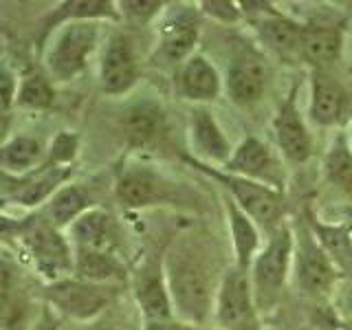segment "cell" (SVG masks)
Here are the masks:
<instances>
[{
  "mask_svg": "<svg viewBox=\"0 0 352 330\" xmlns=\"http://www.w3.org/2000/svg\"><path fill=\"white\" fill-rule=\"evenodd\" d=\"M165 284L172 297L174 315L185 324L201 328L216 311V286L207 262L187 245L174 247L165 258Z\"/></svg>",
  "mask_w": 352,
  "mask_h": 330,
  "instance_id": "1",
  "label": "cell"
},
{
  "mask_svg": "<svg viewBox=\"0 0 352 330\" xmlns=\"http://www.w3.org/2000/svg\"><path fill=\"white\" fill-rule=\"evenodd\" d=\"M295 251V234L284 223L273 231L269 245L264 247L251 264L253 302L258 308H267L280 297L286 278H289L291 260Z\"/></svg>",
  "mask_w": 352,
  "mask_h": 330,
  "instance_id": "2",
  "label": "cell"
},
{
  "mask_svg": "<svg viewBox=\"0 0 352 330\" xmlns=\"http://www.w3.org/2000/svg\"><path fill=\"white\" fill-rule=\"evenodd\" d=\"M194 165L207 176L216 179L220 185H225L231 201H234L258 227L273 234V231L282 225L280 223V218H282V192L280 190H273V187L264 183L242 179V176L229 174V172L212 170V165H207L203 161H194Z\"/></svg>",
  "mask_w": 352,
  "mask_h": 330,
  "instance_id": "3",
  "label": "cell"
},
{
  "mask_svg": "<svg viewBox=\"0 0 352 330\" xmlns=\"http://www.w3.org/2000/svg\"><path fill=\"white\" fill-rule=\"evenodd\" d=\"M97 22H66L55 36L47 53L49 73L60 82H71L82 75L97 47Z\"/></svg>",
  "mask_w": 352,
  "mask_h": 330,
  "instance_id": "4",
  "label": "cell"
},
{
  "mask_svg": "<svg viewBox=\"0 0 352 330\" xmlns=\"http://www.w3.org/2000/svg\"><path fill=\"white\" fill-rule=\"evenodd\" d=\"M20 236L36 269L49 282L64 280V275L73 271L75 253H71L69 242L62 238L60 229H55L49 220H27L25 225H20Z\"/></svg>",
  "mask_w": 352,
  "mask_h": 330,
  "instance_id": "5",
  "label": "cell"
},
{
  "mask_svg": "<svg viewBox=\"0 0 352 330\" xmlns=\"http://www.w3.org/2000/svg\"><path fill=\"white\" fill-rule=\"evenodd\" d=\"M198 42V18L190 7H174L165 14L159 27V44L154 49L152 64L183 66L194 55Z\"/></svg>",
  "mask_w": 352,
  "mask_h": 330,
  "instance_id": "6",
  "label": "cell"
},
{
  "mask_svg": "<svg viewBox=\"0 0 352 330\" xmlns=\"http://www.w3.org/2000/svg\"><path fill=\"white\" fill-rule=\"evenodd\" d=\"M113 295V289H108L106 284H91L77 278L51 282L44 291V297L55 311L80 322L97 317L110 304Z\"/></svg>",
  "mask_w": 352,
  "mask_h": 330,
  "instance_id": "7",
  "label": "cell"
},
{
  "mask_svg": "<svg viewBox=\"0 0 352 330\" xmlns=\"http://www.w3.org/2000/svg\"><path fill=\"white\" fill-rule=\"evenodd\" d=\"M295 273L300 289L308 295H324L337 282V267L328 258L324 247L319 245L311 229L295 234Z\"/></svg>",
  "mask_w": 352,
  "mask_h": 330,
  "instance_id": "8",
  "label": "cell"
},
{
  "mask_svg": "<svg viewBox=\"0 0 352 330\" xmlns=\"http://www.w3.org/2000/svg\"><path fill=\"white\" fill-rule=\"evenodd\" d=\"M115 194L124 207L143 209L174 201V183L146 165H130L121 172Z\"/></svg>",
  "mask_w": 352,
  "mask_h": 330,
  "instance_id": "9",
  "label": "cell"
},
{
  "mask_svg": "<svg viewBox=\"0 0 352 330\" xmlns=\"http://www.w3.org/2000/svg\"><path fill=\"white\" fill-rule=\"evenodd\" d=\"M253 286L249 271L240 267H231L218 286L216 295V322L225 330H231L240 324H247L253 319Z\"/></svg>",
  "mask_w": 352,
  "mask_h": 330,
  "instance_id": "10",
  "label": "cell"
},
{
  "mask_svg": "<svg viewBox=\"0 0 352 330\" xmlns=\"http://www.w3.org/2000/svg\"><path fill=\"white\" fill-rule=\"evenodd\" d=\"M225 172L242 176V179H251L273 187V190H282V172L275 163L271 150L267 143H262L258 137H245L242 139L231 159L225 165Z\"/></svg>",
  "mask_w": 352,
  "mask_h": 330,
  "instance_id": "11",
  "label": "cell"
},
{
  "mask_svg": "<svg viewBox=\"0 0 352 330\" xmlns=\"http://www.w3.org/2000/svg\"><path fill=\"white\" fill-rule=\"evenodd\" d=\"M99 80H102V91L106 95H124L139 80L135 49L121 33H115L106 44L102 64H99Z\"/></svg>",
  "mask_w": 352,
  "mask_h": 330,
  "instance_id": "12",
  "label": "cell"
},
{
  "mask_svg": "<svg viewBox=\"0 0 352 330\" xmlns=\"http://www.w3.org/2000/svg\"><path fill=\"white\" fill-rule=\"evenodd\" d=\"M297 88L286 97V102L280 106L278 115L273 119V130L278 146L284 154V159L293 165H302L311 159L313 154V139L308 132L300 108H297Z\"/></svg>",
  "mask_w": 352,
  "mask_h": 330,
  "instance_id": "13",
  "label": "cell"
},
{
  "mask_svg": "<svg viewBox=\"0 0 352 330\" xmlns=\"http://www.w3.org/2000/svg\"><path fill=\"white\" fill-rule=\"evenodd\" d=\"M227 95L240 108L256 106L267 91V66L256 53L242 51L227 69Z\"/></svg>",
  "mask_w": 352,
  "mask_h": 330,
  "instance_id": "14",
  "label": "cell"
},
{
  "mask_svg": "<svg viewBox=\"0 0 352 330\" xmlns=\"http://www.w3.org/2000/svg\"><path fill=\"white\" fill-rule=\"evenodd\" d=\"M253 27H256L260 40L267 47L278 53L284 60L300 58V44L304 25L278 14L271 5L262 9V16H253Z\"/></svg>",
  "mask_w": 352,
  "mask_h": 330,
  "instance_id": "15",
  "label": "cell"
},
{
  "mask_svg": "<svg viewBox=\"0 0 352 330\" xmlns=\"http://www.w3.org/2000/svg\"><path fill=\"white\" fill-rule=\"evenodd\" d=\"M348 108V93L333 75L326 71H313L311 77V115L313 124L317 126H337L346 115Z\"/></svg>",
  "mask_w": 352,
  "mask_h": 330,
  "instance_id": "16",
  "label": "cell"
},
{
  "mask_svg": "<svg viewBox=\"0 0 352 330\" xmlns=\"http://www.w3.org/2000/svg\"><path fill=\"white\" fill-rule=\"evenodd\" d=\"M190 139L194 152L207 163H220L225 168L227 161L234 154L229 139L225 137L223 128L207 108H194L190 119Z\"/></svg>",
  "mask_w": 352,
  "mask_h": 330,
  "instance_id": "17",
  "label": "cell"
},
{
  "mask_svg": "<svg viewBox=\"0 0 352 330\" xmlns=\"http://www.w3.org/2000/svg\"><path fill=\"white\" fill-rule=\"evenodd\" d=\"M344 49V33L328 25H304L300 60H304L313 71H326L335 66Z\"/></svg>",
  "mask_w": 352,
  "mask_h": 330,
  "instance_id": "18",
  "label": "cell"
},
{
  "mask_svg": "<svg viewBox=\"0 0 352 330\" xmlns=\"http://www.w3.org/2000/svg\"><path fill=\"white\" fill-rule=\"evenodd\" d=\"M75 249L86 251H108L115 253L117 227L115 220L104 209H88L69 227Z\"/></svg>",
  "mask_w": 352,
  "mask_h": 330,
  "instance_id": "19",
  "label": "cell"
},
{
  "mask_svg": "<svg viewBox=\"0 0 352 330\" xmlns=\"http://www.w3.org/2000/svg\"><path fill=\"white\" fill-rule=\"evenodd\" d=\"M179 93L190 99V102H214L220 95V75L218 69L209 62L205 55L194 53L190 60H187L181 69H179Z\"/></svg>",
  "mask_w": 352,
  "mask_h": 330,
  "instance_id": "20",
  "label": "cell"
},
{
  "mask_svg": "<svg viewBox=\"0 0 352 330\" xmlns=\"http://www.w3.org/2000/svg\"><path fill=\"white\" fill-rule=\"evenodd\" d=\"M121 130H124L126 141L132 148H148L157 141L165 130V113L163 108L152 102V99H143V102L132 104L124 119H121Z\"/></svg>",
  "mask_w": 352,
  "mask_h": 330,
  "instance_id": "21",
  "label": "cell"
},
{
  "mask_svg": "<svg viewBox=\"0 0 352 330\" xmlns=\"http://www.w3.org/2000/svg\"><path fill=\"white\" fill-rule=\"evenodd\" d=\"M135 295L146 322L174 319L172 297L168 291V284H165V273L161 267H146V271L139 273L135 284Z\"/></svg>",
  "mask_w": 352,
  "mask_h": 330,
  "instance_id": "22",
  "label": "cell"
},
{
  "mask_svg": "<svg viewBox=\"0 0 352 330\" xmlns=\"http://www.w3.org/2000/svg\"><path fill=\"white\" fill-rule=\"evenodd\" d=\"M225 209L229 218L231 242H234V251H236V267L251 271V264L258 258V247H260L258 225L231 198H227Z\"/></svg>",
  "mask_w": 352,
  "mask_h": 330,
  "instance_id": "23",
  "label": "cell"
},
{
  "mask_svg": "<svg viewBox=\"0 0 352 330\" xmlns=\"http://www.w3.org/2000/svg\"><path fill=\"white\" fill-rule=\"evenodd\" d=\"M73 271L77 280L91 282V284H110L126 278L124 264L119 262L115 253L108 251H86L75 249Z\"/></svg>",
  "mask_w": 352,
  "mask_h": 330,
  "instance_id": "24",
  "label": "cell"
},
{
  "mask_svg": "<svg viewBox=\"0 0 352 330\" xmlns=\"http://www.w3.org/2000/svg\"><path fill=\"white\" fill-rule=\"evenodd\" d=\"M115 7V3H102V0H71V3H62L44 20V36L51 33V29H55L58 25H66V22H95L102 18L117 20L119 9Z\"/></svg>",
  "mask_w": 352,
  "mask_h": 330,
  "instance_id": "25",
  "label": "cell"
},
{
  "mask_svg": "<svg viewBox=\"0 0 352 330\" xmlns=\"http://www.w3.org/2000/svg\"><path fill=\"white\" fill-rule=\"evenodd\" d=\"M311 231L317 242L324 247L328 258L333 260L337 271L350 273L352 271V231L348 227L326 225L319 220H311Z\"/></svg>",
  "mask_w": 352,
  "mask_h": 330,
  "instance_id": "26",
  "label": "cell"
},
{
  "mask_svg": "<svg viewBox=\"0 0 352 330\" xmlns=\"http://www.w3.org/2000/svg\"><path fill=\"white\" fill-rule=\"evenodd\" d=\"M88 212V194L80 185H64L53 194L49 203V223L55 229L71 227L77 218Z\"/></svg>",
  "mask_w": 352,
  "mask_h": 330,
  "instance_id": "27",
  "label": "cell"
},
{
  "mask_svg": "<svg viewBox=\"0 0 352 330\" xmlns=\"http://www.w3.org/2000/svg\"><path fill=\"white\" fill-rule=\"evenodd\" d=\"M324 172L330 185L352 196V146L344 137H335L324 159Z\"/></svg>",
  "mask_w": 352,
  "mask_h": 330,
  "instance_id": "28",
  "label": "cell"
},
{
  "mask_svg": "<svg viewBox=\"0 0 352 330\" xmlns=\"http://www.w3.org/2000/svg\"><path fill=\"white\" fill-rule=\"evenodd\" d=\"M69 176V168L64 165H53V168H44L38 176H33L31 181H27L25 185H20V190H16L14 201H18L20 205H40L42 201H47L51 194L58 192V187L62 185V181Z\"/></svg>",
  "mask_w": 352,
  "mask_h": 330,
  "instance_id": "29",
  "label": "cell"
},
{
  "mask_svg": "<svg viewBox=\"0 0 352 330\" xmlns=\"http://www.w3.org/2000/svg\"><path fill=\"white\" fill-rule=\"evenodd\" d=\"M42 157V146L38 139L14 137L0 146V168L7 172H27Z\"/></svg>",
  "mask_w": 352,
  "mask_h": 330,
  "instance_id": "30",
  "label": "cell"
},
{
  "mask_svg": "<svg viewBox=\"0 0 352 330\" xmlns=\"http://www.w3.org/2000/svg\"><path fill=\"white\" fill-rule=\"evenodd\" d=\"M55 102V91L40 73H27L16 91V106L22 110H47Z\"/></svg>",
  "mask_w": 352,
  "mask_h": 330,
  "instance_id": "31",
  "label": "cell"
},
{
  "mask_svg": "<svg viewBox=\"0 0 352 330\" xmlns=\"http://www.w3.org/2000/svg\"><path fill=\"white\" fill-rule=\"evenodd\" d=\"M14 269L7 260L0 258V326L7 324V319L14 313Z\"/></svg>",
  "mask_w": 352,
  "mask_h": 330,
  "instance_id": "32",
  "label": "cell"
},
{
  "mask_svg": "<svg viewBox=\"0 0 352 330\" xmlns=\"http://www.w3.org/2000/svg\"><path fill=\"white\" fill-rule=\"evenodd\" d=\"M121 14H126L130 20L135 22H148L150 18L159 16L163 11V3L159 0H126V3H119Z\"/></svg>",
  "mask_w": 352,
  "mask_h": 330,
  "instance_id": "33",
  "label": "cell"
},
{
  "mask_svg": "<svg viewBox=\"0 0 352 330\" xmlns=\"http://www.w3.org/2000/svg\"><path fill=\"white\" fill-rule=\"evenodd\" d=\"M198 7L205 16H212L220 22H236L240 18L238 3H229V0H203Z\"/></svg>",
  "mask_w": 352,
  "mask_h": 330,
  "instance_id": "34",
  "label": "cell"
},
{
  "mask_svg": "<svg viewBox=\"0 0 352 330\" xmlns=\"http://www.w3.org/2000/svg\"><path fill=\"white\" fill-rule=\"evenodd\" d=\"M75 150H77V137L69 135V132H62V135H58V139L53 141L51 157L55 163L62 165V163H69L75 157Z\"/></svg>",
  "mask_w": 352,
  "mask_h": 330,
  "instance_id": "35",
  "label": "cell"
},
{
  "mask_svg": "<svg viewBox=\"0 0 352 330\" xmlns=\"http://www.w3.org/2000/svg\"><path fill=\"white\" fill-rule=\"evenodd\" d=\"M16 82L7 71H0V115L7 113V108L16 102Z\"/></svg>",
  "mask_w": 352,
  "mask_h": 330,
  "instance_id": "36",
  "label": "cell"
},
{
  "mask_svg": "<svg viewBox=\"0 0 352 330\" xmlns=\"http://www.w3.org/2000/svg\"><path fill=\"white\" fill-rule=\"evenodd\" d=\"M143 330H201V328L185 322H176V319H163V322H146Z\"/></svg>",
  "mask_w": 352,
  "mask_h": 330,
  "instance_id": "37",
  "label": "cell"
},
{
  "mask_svg": "<svg viewBox=\"0 0 352 330\" xmlns=\"http://www.w3.org/2000/svg\"><path fill=\"white\" fill-rule=\"evenodd\" d=\"M33 330H58V319L53 317L49 308H44L42 315L38 317V322L33 324Z\"/></svg>",
  "mask_w": 352,
  "mask_h": 330,
  "instance_id": "38",
  "label": "cell"
},
{
  "mask_svg": "<svg viewBox=\"0 0 352 330\" xmlns=\"http://www.w3.org/2000/svg\"><path fill=\"white\" fill-rule=\"evenodd\" d=\"M231 330H260V328H258V324H256V322H253V319H251V322H247V324H240V326L231 328Z\"/></svg>",
  "mask_w": 352,
  "mask_h": 330,
  "instance_id": "39",
  "label": "cell"
}]
</instances>
